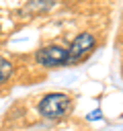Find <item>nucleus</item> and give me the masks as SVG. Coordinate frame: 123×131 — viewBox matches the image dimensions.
I'll return each instance as SVG.
<instances>
[{"label": "nucleus", "mask_w": 123, "mask_h": 131, "mask_svg": "<svg viewBox=\"0 0 123 131\" xmlns=\"http://www.w3.org/2000/svg\"><path fill=\"white\" fill-rule=\"evenodd\" d=\"M96 117H98V119H100V111H92V113H90V117H88V119H90V121H92V119H96Z\"/></svg>", "instance_id": "nucleus-5"}, {"label": "nucleus", "mask_w": 123, "mask_h": 131, "mask_svg": "<svg viewBox=\"0 0 123 131\" xmlns=\"http://www.w3.org/2000/svg\"><path fill=\"white\" fill-rule=\"evenodd\" d=\"M39 113L45 117V119H61L68 111H70V96L68 94H61V92H51V94H45L41 100H39Z\"/></svg>", "instance_id": "nucleus-1"}, {"label": "nucleus", "mask_w": 123, "mask_h": 131, "mask_svg": "<svg viewBox=\"0 0 123 131\" xmlns=\"http://www.w3.org/2000/svg\"><path fill=\"white\" fill-rule=\"evenodd\" d=\"M94 49V37L90 33H80L68 47V63L80 61L84 55H88Z\"/></svg>", "instance_id": "nucleus-3"}, {"label": "nucleus", "mask_w": 123, "mask_h": 131, "mask_svg": "<svg viewBox=\"0 0 123 131\" xmlns=\"http://www.w3.org/2000/svg\"><path fill=\"white\" fill-rule=\"evenodd\" d=\"M10 74H12V63L0 55V84H4L10 78Z\"/></svg>", "instance_id": "nucleus-4"}, {"label": "nucleus", "mask_w": 123, "mask_h": 131, "mask_svg": "<svg viewBox=\"0 0 123 131\" xmlns=\"http://www.w3.org/2000/svg\"><path fill=\"white\" fill-rule=\"evenodd\" d=\"M37 63L43 68H57L68 63V49L59 45H47L37 51Z\"/></svg>", "instance_id": "nucleus-2"}]
</instances>
